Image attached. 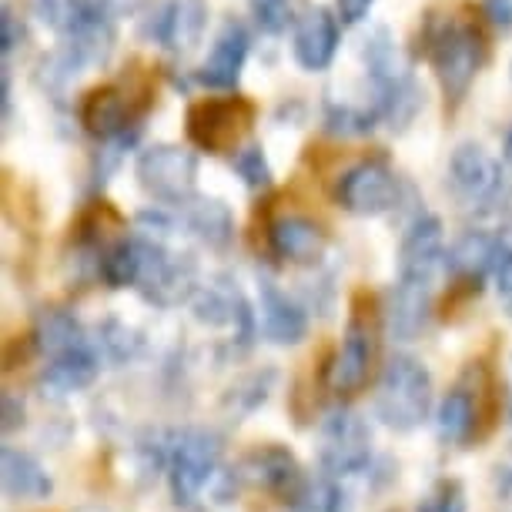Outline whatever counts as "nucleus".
<instances>
[{
	"label": "nucleus",
	"mask_w": 512,
	"mask_h": 512,
	"mask_svg": "<svg viewBox=\"0 0 512 512\" xmlns=\"http://www.w3.org/2000/svg\"><path fill=\"white\" fill-rule=\"evenodd\" d=\"M292 512H349V496L332 476L305 479V486L288 502Z\"/></svg>",
	"instance_id": "obj_31"
},
{
	"label": "nucleus",
	"mask_w": 512,
	"mask_h": 512,
	"mask_svg": "<svg viewBox=\"0 0 512 512\" xmlns=\"http://www.w3.org/2000/svg\"><path fill=\"white\" fill-rule=\"evenodd\" d=\"M375 362V318L372 305L365 308V295L355 298L349 328H345L342 349L335 352L332 369H328V382L338 395H352L369 382Z\"/></svg>",
	"instance_id": "obj_13"
},
{
	"label": "nucleus",
	"mask_w": 512,
	"mask_h": 512,
	"mask_svg": "<svg viewBox=\"0 0 512 512\" xmlns=\"http://www.w3.org/2000/svg\"><path fill=\"white\" fill-rule=\"evenodd\" d=\"M476 425H479V395H472V389L466 385H456L446 399L439 402L436 412V429L439 439L446 446H462L476 436Z\"/></svg>",
	"instance_id": "obj_27"
},
{
	"label": "nucleus",
	"mask_w": 512,
	"mask_h": 512,
	"mask_svg": "<svg viewBox=\"0 0 512 512\" xmlns=\"http://www.w3.org/2000/svg\"><path fill=\"white\" fill-rule=\"evenodd\" d=\"M101 338H104V352H108L114 362L131 359L134 349H138V338H134V332H131V328L118 325V322H108V325H104Z\"/></svg>",
	"instance_id": "obj_36"
},
{
	"label": "nucleus",
	"mask_w": 512,
	"mask_h": 512,
	"mask_svg": "<svg viewBox=\"0 0 512 512\" xmlns=\"http://www.w3.org/2000/svg\"><path fill=\"white\" fill-rule=\"evenodd\" d=\"M141 278H138V292L144 295V302L171 308L178 302H191L198 292V265L191 255H178L161 241L141 238Z\"/></svg>",
	"instance_id": "obj_9"
},
{
	"label": "nucleus",
	"mask_w": 512,
	"mask_h": 512,
	"mask_svg": "<svg viewBox=\"0 0 512 512\" xmlns=\"http://www.w3.org/2000/svg\"><path fill=\"white\" fill-rule=\"evenodd\" d=\"M479 11L486 17V24H492L496 31L502 34L512 31V0H482Z\"/></svg>",
	"instance_id": "obj_37"
},
{
	"label": "nucleus",
	"mask_w": 512,
	"mask_h": 512,
	"mask_svg": "<svg viewBox=\"0 0 512 512\" xmlns=\"http://www.w3.org/2000/svg\"><path fill=\"white\" fill-rule=\"evenodd\" d=\"M258 312H262V332L275 345H298L308 332V318L295 298H288L275 282L262 278L258 285Z\"/></svg>",
	"instance_id": "obj_21"
},
{
	"label": "nucleus",
	"mask_w": 512,
	"mask_h": 512,
	"mask_svg": "<svg viewBox=\"0 0 512 512\" xmlns=\"http://www.w3.org/2000/svg\"><path fill=\"white\" fill-rule=\"evenodd\" d=\"M432 409V375L412 355H395L385 365L379 392H375V412L395 432H409L425 422Z\"/></svg>",
	"instance_id": "obj_5"
},
{
	"label": "nucleus",
	"mask_w": 512,
	"mask_h": 512,
	"mask_svg": "<svg viewBox=\"0 0 512 512\" xmlns=\"http://www.w3.org/2000/svg\"><path fill=\"white\" fill-rule=\"evenodd\" d=\"M502 265V245L496 231H479L472 228L466 235H459L446 251V268L459 282L476 285L486 278L489 272L496 275V268Z\"/></svg>",
	"instance_id": "obj_20"
},
{
	"label": "nucleus",
	"mask_w": 512,
	"mask_h": 512,
	"mask_svg": "<svg viewBox=\"0 0 512 512\" xmlns=\"http://www.w3.org/2000/svg\"><path fill=\"white\" fill-rule=\"evenodd\" d=\"M241 476L248 482H255L258 489L272 492L288 506V502L295 499V492L305 486V472L298 466V459L288 452L285 446H262L255 452H248L245 466H241Z\"/></svg>",
	"instance_id": "obj_18"
},
{
	"label": "nucleus",
	"mask_w": 512,
	"mask_h": 512,
	"mask_svg": "<svg viewBox=\"0 0 512 512\" xmlns=\"http://www.w3.org/2000/svg\"><path fill=\"white\" fill-rule=\"evenodd\" d=\"M342 47V21L332 7H305L292 27V57L305 74H322Z\"/></svg>",
	"instance_id": "obj_15"
},
{
	"label": "nucleus",
	"mask_w": 512,
	"mask_h": 512,
	"mask_svg": "<svg viewBox=\"0 0 512 512\" xmlns=\"http://www.w3.org/2000/svg\"><path fill=\"white\" fill-rule=\"evenodd\" d=\"M251 57V27L241 17L228 14L221 21L215 44L195 71V81L208 91H235Z\"/></svg>",
	"instance_id": "obj_14"
},
{
	"label": "nucleus",
	"mask_w": 512,
	"mask_h": 512,
	"mask_svg": "<svg viewBox=\"0 0 512 512\" xmlns=\"http://www.w3.org/2000/svg\"><path fill=\"white\" fill-rule=\"evenodd\" d=\"M24 37H27L24 21L17 17L11 4H4L0 7V54H4V64L11 61V54L24 44Z\"/></svg>",
	"instance_id": "obj_35"
},
{
	"label": "nucleus",
	"mask_w": 512,
	"mask_h": 512,
	"mask_svg": "<svg viewBox=\"0 0 512 512\" xmlns=\"http://www.w3.org/2000/svg\"><path fill=\"white\" fill-rule=\"evenodd\" d=\"M248 11L258 31L268 37H282L298 21L292 0H248Z\"/></svg>",
	"instance_id": "obj_33"
},
{
	"label": "nucleus",
	"mask_w": 512,
	"mask_h": 512,
	"mask_svg": "<svg viewBox=\"0 0 512 512\" xmlns=\"http://www.w3.org/2000/svg\"><path fill=\"white\" fill-rule=\"evenodd\" d=\"M231 168L238 171V178L245 181L251 191H268V188H272V164H268L262 144L251 141L241 151L231 154Z\"/></svg>",
	"instance_id": "obj_32"
},
{
	"label": "nucleus",
	"mask_w": 512,
	"mask_h": 512,
	"mask_svg": "<svg viewBox=\"0 0 512 512\" xmlns=\"http://www.w3.org/2000/svg\"><path fill=\"white\" fill-rule=\"evenodd\" d=\"M208 31V0H161L141 17L138 34L161 51L185 57Z\"/></svg>",
	"instance_id": "obj_11"
},
{
	"label": "nucleus",
	"mask_w": 512,
	"mask_h": 512,
	"mask_svg": "<svg viewBox=\"0 0 512 512\" xmlns=\"http://www.w3.org/2000/svg\"><path fill=\"white\" fill-rule=\"evenodd\" d=\"M496 235H499V245H502V262H506V258H512V218L496 231Z\"/></svg>",
	"instance_id": "obj_42"
},
{
	"label": "nucleus",
	"mask_w": 512,
	"mask_h": 512,
	"mask_svg": "<svg viewBox=\"0 0 512 512\" xmlns=\"http://www.w3.org/2000/svg\"><path fill=\"white\" fill-rule=\"evenodd\" d=\"M27 14L47 27L84 67L108 64L118 44L114 0H24Z\"/></svg>",
	"instance_id": "obj_2"
},
{
	"label": "nucleus",
	"mask_w": 512,
	"mask_h": 512,
	"mask_svg": "<svg viewBox=\"0 0 512 512\" xmlns=\"http://www.w3.org/2000/svg\"><path fill=\"white\" fill-rule=\"evenodd\" d=\"M496 492H499V502H502V506H509V509H512V462H509V466H502V469H499Z\"/></svg>",
	"instance_id": "obj_40"
},
{
	"label": "nucleus",
	"mask_w": 512,
	"mask_h": 512,
	"mask_svg": "<svg viewBox=\"0 0 512 512\" xmlns=\"http://www.w3.org/2000/svg\"><path fill=\"white\" fill-rule=\"evenodd\" d=\"M375 0H335V14L342 27H359L372 14Z\"/></svg>",
	"instance_id": "obj_38"
},
{
	"label": "nucleus",
	"mask_w": 512,
	"mask_h": 512,
	"mask_svg": "<svg viewBox=\"0 0 512 512\" xmlns=\"http://www.w3.org/2000/svg\"><path fill=\"white\" fill-rule=\"evenodd\" d=\"M482 21V11L476 14L472 4H459L456 11H429L419 24V54L436 74L449 111L469 98L489 61V34Z\"/></svg>",
	"instance_id": "obj_1"
},
{
	"label": "nucleus",
	"mask_w": 512,
	"mask_h": 512,
	"mask_svg": "<svg viewBox=\"0 0 512 512\" xmlns=\"http://www.w3.org/2000/svg\"><path fill=\"white\" fill-rule=\"evenodd\" d=\"M17 422H24V405H17L14 395H7L4 399V429L7 432L17 429Z\"/></svg>",
	"instance_id": "obj_41"
},
{
	"label": "nucleus",
	"mask_w": 512,
	"mask_h": 512,
	"mask_svg": "<svg viewBox=\"0 0 512 512\" xmlns=\"http://www.w3.org/2000/svg\"><path fill=\"white\" fill-rule=\"evenodd\" d=\"M446 231L436 215H419L409 225L399 248V278L432 282L439 265H446Z\"/></svg>",
	"instance_id": "obj_17"
},
{
	"label": "nucleus",
	"mask_w": 512,
	"mask_h": 512,
	"mask_svg": "<svg viewBox=\"0 0 512 512\" xmlns=\"http://www.w3.org/2000/svg\"><path fill=\"white\" fill-rule=\"evenodd\" d=\"M268 248L275 258L292 265H312L325 255L328 235L318 221L305 215H278L268 225Z\"/></svg>",
	"instance_id": "obj_19"
},
{
	"label": "nucleus",
	"mask_w": 512,
	"mask_h": 512,
	"mask_svg": "<svg viewBox=\"0 0 512 512\" xmlns=\"http://www.w3.org/2000/svg\"><path fill=\"white\" fill-rule=\"evenodd\" d=\"M415 512H466V489L456 479H442L419 499Z\"/></svg>",
	"instance_id": "obj_34"
},
{
	"label": "nucleus",
	"mask_w": 512,
	"mask_h": 512,
	"mask_svg": "<svg viewBox=\"0 0 512 512\" xmlns=\"http://www.w3.org/2000/svg\"><path fill=\"white\" fill-rule=\"evenodd\" d=\"M0 469H4V492L11 499H47L51 496L54 482L31 452L4 446Z\"/></svg>",
	"instance_id": "obj_26"
},
{
	"label": "nucleus",
	"mask_w": 512,
	"mask_h": 512,
	"mask_svg": "<svg viewBox=\"0 0 512 512\" xmlns=\"http://www.w3.org/2000/svg\"><path fill=\"white\" fill-rule=\"evenodd\" d=\"M98 272L108 288H138L141 278V241L118 238L101 251Z\"/></svg>",
	"instance_id": "obj_28"
},
{
	"label": "nucleus",
	"mask_w": 512,
	"mask_h": 512,
	"mask_svg": "<svg viewBox=\"0 0 512 512\" xmlns=\"http://www.w3.org/2000/svg\"><path fill=\"white\" fill-rule=\"evenodd\" d=\"M255 104L241 94H221V98H201L185 114V131L195 148L208 154H235L245 148V138L255 124Z\"/></svg>",
	"instance_id": "obj_6"
},
{
	"label": "nucleus",
	"mask_w": 512,
	"mask_h": 512,
	"mask_svg": "<svg viewBox=\"0 0 512 512\" xmlns=\"http://www.w3.org/2000/svg\"><path fill=\"white\" fill-rule=\"evenodd\" d=\"M506 158L512 161V131H509V138H506Z\"/></svg>",
	"instance_id": "obj_43"
},
{
	"label": "nucleus",
	"mask_w": 512,
	"mask_h": 512,
	"mask_svg": "<svg viewBox=\"0 0 512 512\" xmlns=\"http://www.w3.org/2000/svg\"><path fill=\"white\" fill-rule=\"evenodd\" d=\"M175 211H178L181 228H185L188 235H195L201 245L221 251L231 245V238H235V215H231V208L221 198L195 195Z\"/></svg>",
	"instance_id": "obj_22"
},
{
	"label": "nucleus",
	"mask_w": 512,
	"mask_h": 512,
	"mask_svg": "<svg viewBox=\"0 0 512 512\" xmlns=\"http://www.w3.org/2000/svg\"><path fill=\"white\" fill-rule=\"evenodd\" d=\"M151 108V84L144 77H121L91 88L77 104V121L91 138L114 141L124 134H141V118Z\"/></svg>",
	"instance_id": "obj_4"
},
{
	"label": "nucleus",
	"mask_w": 512,
	"mask_h": 512,
	"mask_svg": "<svg viewBox=\"0 0 512 512\" xmlns=\"http://www.w3.org/2000/svg\"><path fill=\"white\" fill-rule=\"evenodd\" d=\"M168 486L181 509H205L208 499L228 502V476L221 469V439L208 429H185L168 446Z\"/></svg>",
	"instance_id": "obj_3"
},
{
	"label": "nucleus",
	"mask_w": 512,
	"mask_h": 512,
	"mask_svg": "<svg viewBox=\"0 0 512 512\" xmlns=\"http://www.w3.org/2000/svg\"><path fill=\"white\" fill-rule=\"evenodd\" d=\"M449 191L466 211H496L512 195V178L506 164L476 141H462L449 158Z\"/></svg>",
	"instance_id": "obj_7"
},
{
	"label": "nucleus",
	"mask_w": 512,
	"mask_h": 512,
	"mask_svg": "<svg viewBox=\"0 0 512 512\" xmlns=\"http://www.w3.org/2000/svg\"><path fill=\"white\" fill-rule=\"evenodd\" d=\"M496 295H499L502 312L512 318V258H506V262L496 268Z\"/></svg>",
	"instance_id": "obj_39"
},
{
	"label": "nucleus",
	"mask_w": 512,
	"mask_h": 512,
	"mask_svg": "<svg viewBox=\"0 0 512 512\" xmlns=\"http://www.w3.org/2000/svg\"><path fill=\"white\" fill-rule=\"evenodd\" d=\"M134 175L154 201L181 208L198 195V154L181 144H151L138 154Z\"/></svg>",
	"instance_id": "obj_8"
},
{
	"label": "nucleus",
	"mask_w": 512,
	"mask_h": 512,
	"mask_svg": "<svg viewBox=\"0 0 512 512\" xmlns=\"http://www.w3.org/2000/svg\"><path fill=\"white\" fill-rule=\"evenodd\" d=\"M429 305H432V288L429 282H415V278H399V285L392 288L389 308H385V322L389 332L399 342H412L429 322Z\"/></svg>",
	"instance_id": "obj_23"
},
{
	"label": "nucleus",
	"mask_w": 512,
	"mask_h": 512,
	"mask_svg": "<svg viewBox=\"0 0 512 512\" xmlns=\"http://www.w3.org/2000/svg\"><path fill=\"white\" fill-rule=\"evenodd\" d=\"M382 124L379 108L369 98L365 104L355 101H325V131L342 134V138H359V134H369Z\"/></svg>",
	"instance_id": "obj_30"
},
{
	"label": "nucleus",
	"mask_w": 512,
	"mask_h": 512,
	"mask_svg": "<svg viewBox=\"0 0 512 512\" xmlns=\"http://www.w3.org/2000/svg\"><path fill=\"white\" fill-rule=\"evenodd\" d=\"M318 459L328 476H355L372 462V432L359 412L332 409L318 429Z\"/></svg>",
	"instance_id": "obj_12"
},
{
	"label": "nucleus",
	"mask_w": 512,
	"mask_h": 512,
	"mask_svg": "<svg viewBox=\"0 0 512 512\" xmlns=\"http://www.w3.org/2000/svg\"><path fill=\"white\" fill-rule=\"evenodd\" d=\"M335 205L349 215L375 218L399 205V175L389 161L382 158H362L352 168H345L332 185Z\"/></svg>",
	"instance_id": "obj_10"
},
{
	"label": "nucleus",
	"mask_w": 512,
	"mask_h": 512,
	"mask_svg": "<svg viewBox=\"0 0 512 512\" xmlns=\"http://www.w3.org/2000/svg\"><path fill=\"white\" fill-rule=\"evenodd\" d=\"M191 308H195V318L201 325L231 328L241 345H248L251 335H255V315H251L245 295L228 278H215V282L201 285L191 298Z\"/></svg>",
	"instance_id": "obj_16"
},
{
	"label": "nucleus",
	"mask_w": 512,
	"mask_h": 512,
	"mask_svg": "<svg viewBox=\"0 0 512 512\" xmlns=\"http://www.w3.org/2000/svg\"><path fill=\"white\" fill-rule=\"evenodd\" d=\"M98 372H101V355L88 342V345H81V349L54 355L41 375V385L51 395H71V392L88 389V385L98 379Z\"/></svg>",
	"instance_id": "obj_24"
},
{
	"label": "nucleus",
	"mask_w": 512,
	"mask_h": 512,
	"mask_svg": "<svg viewBox=\"0 0 512 512\" xmlns=\"http://www.w3.org/2000/svg\"><path fill=\"white\" fill-rule=\"evenodd\" d=\"M34 335H37V349H41L47 359L88 345V335H84L81 322H77L74 315L61 312V308H51V312H44L41 318H37Z\"/></svg>",
	"instance_id": "obj_29"
},
{
	"label": "nucleus",
	"mask_w": 512,
	"mask_h": 512,
	"mask_svg": "<svg viewBox=\"0 0 512 512\" xmlns=\"http://www.w3.org/2000/svg\"><path fill=\"white\" fill-rule=\"evenodd\" d=\"M359 57L365 64V74H369L372 88L389 84V81H395V77H402V74H412V67L402 57L392 31H389V27H382V24L369 27V34L359 41Z\"/></svg>",
	"instance_id": "obj_25"
}]
</instances>
